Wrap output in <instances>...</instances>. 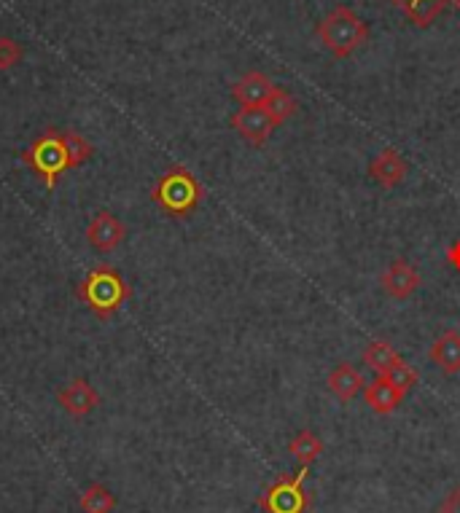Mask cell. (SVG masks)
<instances>
[{"label": "cell", "mask_w": 460, "mask_h": 513, "mask_svg": "<svg viewBox=\"0 0 460 513\" xmlns=\"http://www.w3.org/2000/svg\"><path fill=\"white\" fill-rule=\"evenodd\" d=\"M315 35L334 60H348L369 41V25L350 6H334L318 22Z\"/></svg>", "instance_id": "obj_1"}, {"label": "cell", "mask_w": 460, "mask_h": 513, "mask_svg": "<svg viewBox=\"0 0 460 513\" xmlns=\"http://www.w3.org/2000/svg\"><path fill=\"white\" fill-rule=\"evenodd\" d=\"M151 199L157 202L167 215L173 218H186L202 202V186L186 167H170V170L157 180L151 191Z\"/></svg>", "instance_id": "obj_2"}, {"label": "cell", "mask_w": 460, "mask_h": 513, "mask_svg": "<svg viewBox=\"0 0 460 513\" xmlns=\"http://www.w3.org/2000/svg\"><path fill=\"white\" fill-rule=\"evenodd\" d=\"M81 301L87 304L97 317H111L116 309L122 307L124 301L130 299V288L122 280V274L108 266H97L84 277L79 285Z\"/></svg>", "instance_id": "obj_3"}, {"label": "cell", "mask_w": 460, "mask_h": 513, "mask_svg": "<svg viewBox=\"0 0 460 513\" xmlns=\"http://www.w3.org/2000/svg\"><path fill=\"white\" fill-rule=\"evenodd\" d=\"M22 162L33 167L35 175L44 180L46 189H54V183H57L62 172L70 170L68 148H65L62 129H46L44 135L38 137L33 146L22 154Z\"/></svg>", "instance_id": "obj_4"}, {"label": "cell", "mask_w": 460, "mask_h": 513, "mask_svg": "<svg viewBox=\"0 0 460 513\" xmlns=\"http://www.w3.org/2000/svg\"><path fill=\"white\" fill-rule=\"evenodd\" d=\"M304 476L307 468L299 465V471L283 473L264 489L259 497V508L264 513H307L310 511V495L304 492Z\"/></svg>", "instance_id": "obj_5"}, {"label": "cell", "mask_w": 460, "mask_h": 513, "mask_svg": "<svg viewBox=\"0 0 460 513\" xmlns=\"http://www.w3.org/2000/svg\"><path fill=\"white\" fill-rule=\"evenodd\" d=\"M232 129L243 137L245 143L261 148L272 137V132L278 129L275 119H272L267 108H240L232 116Z\"/></svg>", "instance_id": "obj_6"}, {"label": "cell", "mask_w": 460, "mask_h": 513, "mask_svg": "<svg viewBox=\"0 0 460 513\" xmlns=\"http://www.w3.org/2000/svg\"><path fill=\"white\" fill-rule=\"evenodd\" d=\"M420 283H423V280H420V272L409 264L407 258H396V261L380 274L382 291L396 301H407L409 296L420 288Z\"/></svg>", "instance_id": "obj_7"}, {"label": "cell", "mask_w": 460, "mask_h": 513, "mask_svg": "<svg viewBox=\"0 0 460 513\" xmlns=\"http://www.w3.org/2000/svg\"><path fill=\"white\" fill-rule=\"evenodd\" d=\"M409 175V164L404 162V156L393 148H385L369 162V178L380 186V189H396L401 186Z\"/></svg>", "instance_id": "obj_8"}, {"label": "cell", "mask_w": 460, "mask_h": 513, "mask_svg": "<svg viewBox=\"0 0 460 513\" xmlns=\"http://www.w3.org/2000/svg\"><path fill=\"white\" fill-rule=\"evenodd\" d=\"M272 92H275V84L264 73H259V70H248L232 86V97H235V103L240 108H264V103L270 100Z\"/></svg>", "instance_id": "obj_9"}, {"label": "cell", "mask_w": 460, "mask_h": 513, "mask_svg": "<svg viewBox=\"0 0 460 513\" xmlns=\"http://www.w3.org/2000/svg\"><path fill=\"white\" fill-rule=\"evenodd\" d=\"M124 223L111 213H97L87 226V240L89 245L100 253H111L113 248H119L124 240Z\"/></svg>", "instance_id": "obj_10"}, {"label": "cell", "mask_w": 460, "mask_h": 513, "mask_svg": "<svg viewBox=\"0 0 460 513\" xmlns=\"http://www.w3.org/2000/svg\"><path fill=\"white\" fill-rule=\"evenodd\" d=\"M57 401L62 403V409L68 411L70 417H87L97 409L100 395L95 393V387L84 382V379H73L70 385H65L57 393Z\"/></svg>", "instance_id": "obj_11"}, {"label": "cell", "mask_w": 460, "mask_h": 513, "mask_svg": "<svg viewBox=\"0 0 460 513\" xmlns=\"http://www.w3.org/2000/svg\"><path fill=\"white\" fill-rule=\"evenodd\" d=\"M428 358L434 363L444 377H455L460 374V331H444L436 336V342L428 350Z\"/></svg>", "instance_id": "obj_12"}, {"label": "cell", "mask_w": 460, "mask_h": 513, "mask_svg": "<svg viewBox=\"0 0 460 513\" xmlns=\"http://www.w3.org/2000/svg\"><path fill=\"white\" fill-rule=\"evenodd\" d=\"M404 398H407V395L401 393L399 387H393L385 377H374L372 382L364 387L366 406H369L374 414H380V417L393 414V411L399 409L401 403H404Z\"/></svg>", "instance_id": "obj_13"}, {"label": "cell", "mask_w": 460, "mask_h": 513, "mask_svg": "<svg viewBox=\"0 0 460 513\" xmlns=\"http://www.w3.org/2000/svg\"><path fill=\"white\" fill-rule=\"evenodd\" d=\"M326 385H329L331 395H334L339 403H350L364 393L366 382L358 368H353L350 363H339V366L329 374V379H326Z\"/></svg>", "instance_id": "obj_14"}, {"label": "cell", "mask_w": 460, "mask_h": 513, "mask_svg": "<svg viewBox=\"0 0 460 513\" xmlns=\"http://www.w3.org/2000/svg\"><path fill=\"white\" fill-rule=\"evenodd\" d=\"M393 6L404 14L415 27H431L442 17L452 0H391Z\"/></svg>", "instance_id": "obj_15"}, {"label": "cell", "mask_w": 460, "mask_h": 513, "mask_svg": "<svg viewBox=\"0 0 460 513\" xmlns=\"http://www.w3.org/2000/svg\"><path fill=\"white\" fill-rule=\"evenodd\" d=\"M288 452L294 454L296 462H299L302 468H310V465L323 454V441L318 433H313V430H299V433L291 438Z\"/></svg>", "instance_id": "obj_16"}, {"label": "cell", "mask_w": 460, "mask_h": 513, "mask_svg": "<svg viewBox=\"0 0 460 513\" xmlns=\"http://www.w3.org/2000/svg\"><path fill=\"white\" fill-rule=\"evenodd\" d=\"M396 360H401V355L393 350V344H388L385 339H374V342L366 344L364 363L366 368H372L374 377H382Z\"/></svg>", "instance_id": "obj_17"}, {"label": "cell", "mask_w": 460, "mask_h": 513, "mask_svg": "<svg viewBox=\"0 0 460 513\" xmlns=\"http://www.w3.org/2000/svg\"><path fill=\"white\" fill-rule=\"evenodd\" d=\"M264 108H267V113H270L272 119H275V124H286L291 116H296V111H299V103H296V97L291 95V92H286L283 86H275V92H272V97L264 103Z\"/></svg>", "instance_id": "obj_18"}, {"label": "cell", "mask_w": 460, "mask_h": 513, "mask_svg": "<svg viewBox=\"0 0 460 513\" xmlns=\"http://www.w3.org/2000/svg\"><path fill=\"white\" fill-rule=\"evenodd\" d=\"M79 505L84 513H111L116 508V497L103 484H92V487L84 489Z\"/></svg>", "instance_id": "obj_19"}, {"label": "cell", "mask_w": 460, "mask_h": 513, "mask_svg": "<svg viewBox=\"0 0 460 513\" xmlns=\"http://www.w3.org/2000/svg\"><path fill=\"white\" fill-rule=\"evenodd\" d=\"M382 377L388 379V382H391L393 387H399V390L404 395L412 393V387H417V379H420V377H417L415 368L409 366V363L404 358L396 360V363H393V366L388 368V371H385Z\"/></svg>", "instance_id": "obj_20"}, {"label": "cell", "mask_w": 460, "mask_h": 513, "mask_svg": "<svg viewBox=\"0 0 460 513\" xmlns=\"http://www.w3.org/2000/svg\"><path fill=\"white\" fill-rule=\"evenodd\" d=\"M62 137H65V148H68V159L70 167H79L92 156V146H89V140L79 135V132H73V129H62Z\"/></svg>", "instance_id": "obj_21"}, {"label": "cell", "mask_w": 460, "mask_h": 513, "mask_svg": "<svg viewBox=\"0 0 460 513\" xmlns=\"http://www.w3.org/2000/svg\"><path fill=\"white\" fill-rule=\"evenodd\" d=\"M22 60V46L14 38H0V70H11Z\"/></svg>", "instance_id": "obj_22"}, {"label": "cell", "mask_w": 460, "mask_h": 513, "mask_svg": "<svg viewBox=\"0 0 460 513\" xmlns=\"http://www.w3.org/2000/svg\"><path fill=\"white\" fill-rule=\"evenodd\" d=\"M436 513H460V484L458 487H452L450 492L444 495V500L439 503Z\"/></svg>", "instance_id": "obj_23"}, {"label": "cell", "mask_w": 460, "mask_h": 513, "mask_svg": "<svg viewBox=\"0 0 460 513\" xmlns=\"http://www.w3.org/2000/svg\"><path fill=\"white\" fill-rule=\"evenodd\" d=\"M447 258H450L452 269H458V272H460V240L452 242L450 250H447Z\"/></svg>", "instance_id": "obj_24"}, {"label": "cell", "mask_w": 460, "mask_h": 513, "mask_svg": "<svg viewBox=\"0 0 460 513\" xmlns=\"http://www.w3.org/2000/svg\"><path fill=\"white\" fill-rule=\"evenodd\" d=\"M452 6H455V9L460 11V0H452Z\"/></svg>", "instance_id": "obj_25"}]
</instances>
